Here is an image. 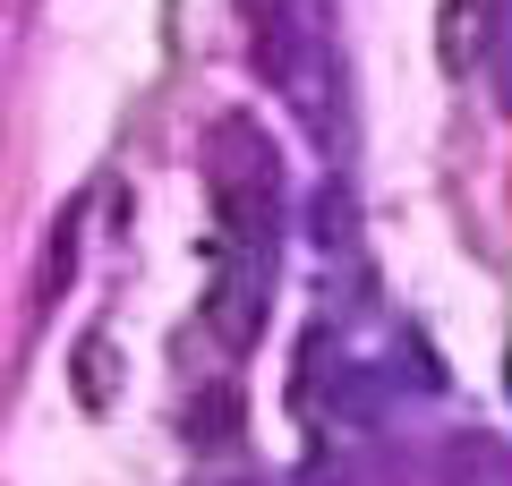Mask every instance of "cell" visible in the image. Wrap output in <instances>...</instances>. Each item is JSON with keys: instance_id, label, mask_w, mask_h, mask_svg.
I'll use <instances>...</instances> for the list:
<instances>
[{"instance_id": "6da1fadb", "label": "cell", "mask_w": 512, "mask_h": 486, "mask_svg": "<svg viewBox=\"0 0 512 486\" xmlns=\"http://www.w3.org/2000/svg\"><path fill=\"white\" fill-rule=\"evenodd\" d=\"M214 197H222L231 222H248V205H256V222H265V205H274V145L256 137L248 120L214 128Z\"/></svg>"}, {"instance_id": "7a4b0ae2", "label": "cell", "mask_w": 512, "mask_h": 486, "mask_svg": "<svg viewBox=\"0 0 512 486\" xmlns=\"http://www.w3.org/2000/svg\"><path fill=\"white\" fill-rule=\"evenodd\" d=\"M188 435H197V444H231V435H239V393H231V384L188 410Z\"/></svg>"}]
</instances>
